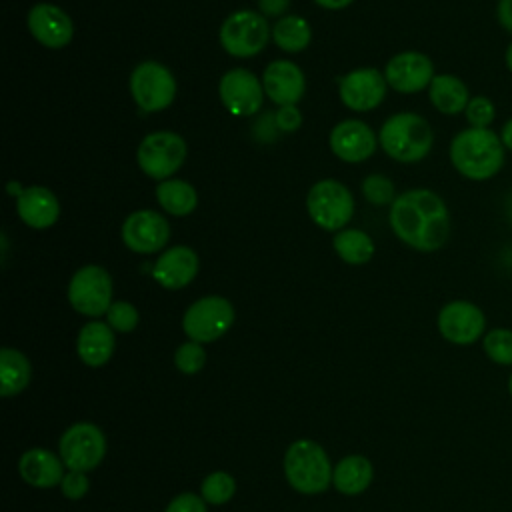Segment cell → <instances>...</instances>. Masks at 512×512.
<instances>
[{
    "mask_svg": "<svg viewBox=\"0 0 512 512\" xmlns=\"http://www.w3.org/2000/svg\"><path fill=\"white\" fill-rule=\"evenodd\" d=\"M392 232L420 252L440 250L450 234V214L444 200L426 188L400 194L390 206Z\"/></svg>",
    "mask_w": 512,
    "mask_h": 512,
    "instance_id": "cell-1",
    "label": "cell"
},
{
    "mask_svg": "<svg viewBox=\"0 0 512 512\" xmlns=\"http://www.w3.org/2000/svg\"><path fill=\"white\" fill-rule=\"evenodd\" d=\"M452 166L468 180H488L504 164V144L490 128H466L450 142Z\"/></svg>",
    "mask_w": 512,
    "mask_h": 512,
    "instance_id": "cell-2",
    "label": "cell"
},
{
    "mask_svg": "<svg viewBox=\"0 0 512 512\" xmlns=\"http://www.w3.org/2000/svg\"><path fill=\"white\" fill-rule=\"evenodd\" d=\"M378 140L390 158L410 164L428 156L434 144V134L420 114L398 112L382 124Z\"/></svg>",
    "mask_w": 512,
    "mask_h": 512,
    "instance_id": "cell-3",
    "label": "cell"
},
{
    "mask_svg": "<svg viewBox=\"0 0 512 512\" xmlns=\"http://www.w3.org/2000/svg\"><path fill=\"white\" fill-rule=\"evenodd\" d=\"M284 472L290 486L302 494L324 492L332 482L330 460L314 440H298L286 450Z\"/></svg>",
    "mask_w": 512,
    "mask_h": 512,
    "instance_id": "cell-4",
    "label": "cell"
},
{
    "mask_svg": "<svg viewBox=\"0 0 512 512\" xmlns=\"http://www.w3.org/2000/svg\"><path fill=\"white\" fill-rule=\"evenodd\" d=\"M266 18L254 10L232 12L220 26V44L234 58L256 56L270 40Z\"/></svg>",
    "mask_w": 512,
    "mask_h": 512,
    "instance_id": "cell-5",
    "label": "cell"
},
{
    "mask_svg": "<svg viewBox=\"0 0 512 512\" xmlns=\"http://www.w3.org/2000/svg\"><path fill=\"white\" fill-rule=\"evenodd\" d=\"M140 170L154 180H168L186 158V142L180 134L170 130L150 132L136 152Z\"/></svg>",
    "mask_w": 512,
    "mask_h": 512,
    "instance_id": "cell-6",
    "label": "cell"
},
{
    "mask_svg": "<svg viewBox=\"0 0 512 512\" xmlns=\"http://www.w3.org/2000/svg\"><path fill=\"white\" fill-rule=\"evenodd\" d=\"M306 208L310 218L324 230H340L344 228L354 212V198L350 190L338 180L326 178L316 182L308 196Z\"/></svg>",
    "mask_w": 512,
    "mask_h": 512,
    "instance_id": "cell-7",
    "label": "cell"
},
{
    "mask_svg": "<svg viewBox=\"0 0 512 512\" xmlns=\"http://www.w3.org/2000/svg\"><path fill=\"white\" fill-rule=\"evenodd\" d=\"M130 92L144 112H160L174 102L176 80L164 64L146 60L132 70Z\"/></svg>",
    "mask_w": 512,
    "mask_h": 512,
    "instance_id": "cell-8",
    "label": "cell"
},
{
    "mask_svg": "<svg viewBox=\"0 0 512 512\" xmlns=\"http://www.w3.org/2000/svg\"><path fill=\"white\" fill-rule=\"evenodd\" d=\"M68 300L84 316L106 314L112 306V278L108 270L96 264L76 270L68 284Z\"/></svg>",
    "mask_w": 512,
    "mask_h": 512,
    "instance_id": "cell-9",
    "label": "cell"
},
{
    "mask_svg": "<svg viewBox=\"0 0 512 512\" xmlns=\"http://www.w3.org/2000/svg\"><path fill=\"white\" fill-rule=\"evenodd\" d=\"M234 322V308L222 296H204L196 300L182 318L186 336L194 342L218 340Z\"/></svg>",
    "mask_w": 512,
    "mask_h": 512,
    "instance_id": "cell-10",
    "label": "cell"
},
{
    "mask_svg": "<svg viewBox=\"0 0 512 512\" xmlns=\"http://www.w3.org/2000/svg\"><path fill=\"white\" fill-rule=\"evenodd\" d=\"M60 460L70 470L88 472L96 468L106 454V440L98 426L78 422L70 426L60 438Z\"/></svg>",
    "mask_w": 512,
    "mask_h": 512,
    "instance_id": "cell-11",
    "label": "cell"
},
{
    "mask_svg": "<svg viewBox=\"0 0 512 512\" xmlns=\"http://www.w3.org/2000/svg\"><path fill=\"white\" fill-rule=\"evenodd\" d=\"M218 94L224 108L234 116H252L260 110L264 86L246 68L228 70L218 84Z\"/></svg>",
    "mask_w": 512,
    "mask_h": 512,
    "instance_id": "cell-12",
    "label": "cell"
},
{
    "mask_svg": "<svg viewBox=\"0 0 512 512\" xmlns=\"http://www.w3.org/2000/svg\"><path fill=\"white\" fill-rule=\"evenodd\" d=\"M170 224L156 210H136L122 224V242L138 254H154L166 246Z\"/></svg>",
    "mask_w": 512,
    "mask_h": 512,
    "instance_id": "cell-13",
    "label": "cell"
},
{
    "mask_svg": "<svg viewBox=\"0 0 512 512\" xmlns=\"http://www.w3.org/2000/svg\"><path fill=\"white\" fill-rule=\"evenodd\" d=\"M386 78L376 68H356L338 78V94L344 106L356 112L376 108L386 96Z\"/></svg>",
    "mask_w": 512,
    "mask_h": 512,
    "instance_id": "cell-14",
    "label": "cell"
},
{
    "mask_svg": "<svg viewBox=\"0 0 512 512\" xmlns=\"http://www.w3.org/2000/svg\"><path fill=\"white\" fill-rule=\"evenodd\" d=\"M486 318L484 312L466 300L448 302L438 314V330L452 344H472L484 336Z\"/></svg>",
    "mask_w": 512,
    "mask_h": 512,
    "instance_id": "cell-15",
    "label": "cell"
},
{
    "mask_svg": "<svg viewBox=\"0 0 512 512\" xmlns=\"http://www.w3.org/2000/svg\"><path fill=\"white\" fill-rule=\"evenodd\" d=\"M434 76L432 60L426 54L414 50L392 56L384 68L388 86L402 94H414L428 88Z\"/></svg>",
    "mask_w": 512,
    "mask_h": 512,
    "instance_id": "cell-16",
    "label": "cell"
},
{
    "mask_svg": "<svg viewBox=\"0 0 512 512\" xmlns=\"http://www.w3.org/2000/svg\"><path fill=\"white\" fill-rule=\"evenodd\" d=\"M30 34L46 48H64L74 34L70 16L56 4L38 2L26 18Z\"/></svg>",
    "mask_w": 512,
    "mask_h": 512,
    "instance_id": "cell-17",
    "label": "cell"
},
{
    "mask_svg": "<svg viewBox=\"0 0 512 512\" xmlns=\"http://www.w3.org/2000/svg\"><path fill=\"white\" fill-rule=\"evenodd\" d=\"M330 148L344 162H364L376 150V134L362 120H342L330 132Z\"/></svg>",
    "mask_w": 512,
    "mask_h": 512,
    "instance_id": "cell-18",
    "label": "cell"
},
{
    "mask_svg": "<svg viewBox=\"0 0 512 512\" xmlns=\"http://www.w3.org/2000/svg\"><path fill=\"white\" fill-rule=\"evenodd\" d=\"M266 96L278 106L296 104L306 90L304 72L290 60H274L266 66L262 76Z\"/></svg>",
    "mask_w": 512,
    "mask_h": 512,
    "instance_id": "cell-19",
    "label": "cell"
},
{
    "mask_svg": "<svg viewBox=\"0 0 512 512\" xmlns=\"http://www.w3.org/2000/svg\"><path fill=\"white\" fill-rule=\"evenodd\" d=\"M198 272V256L188 246H172L160 254L154 264L152 276L154 280L168 288L178 290L194 280Z\"/></svg>",
    "mask_w": 512,
    "mask_h": 512,
    "instance_id": "cell-20",
    "label": "cell"
},
{
    "mask_svg": "<svg viewBox=\"0 0 512 512\" xmlns=\"http://www.w3.org/2000/svg\"><path fill=\"white\" fill-rule=\"evenodd\" d=\"M16 212L20 220L36 230L52 226L60 216V204L54 192L44 186H28L16 198Z\"/></svg>",
    "mask_w": 512,
    "mask_h": 512,
    "instance_id": "cell-21",
    "label": "cell"
},
{
    "mask_svg": "<svg viewBox=\"0 0 512 512\" xmlns=\"http://www.w3.org/2000/svg\"><path fill=\"white\" fill-rule=\"evenodd\" d=\"M62 460H58L52 452L44 448H32L26 450L18 462L20 476L24 482L36 486V488H50L62 482Z\"/></svg>",
    "mask_w": 512,
    "mask_h": 512,
    "instance_id": "cell-22",
    "label": "cell"
},
{
    "mask_svg": "<svg viewBox=\"0 0 512 512\" xmlns=\"http://www.w3.org/2000/svg\"><path fill=\"white\" fill-rule=\"evenodd\" d=\"M78 356L88 366H102L110 360L114 352V334L110 324L104 322H88L82 326L78 340H76Z\"/></svg>",
    "mask_w": 512,
    "mask_h": 512,
    "instance_id": "cell-23",
    "label": "cell"
},
{
    "mask_svg": "<svg viewBox=\"0 0 512 512\" xmlns=\"http://www.w3.org/2000/svg\"><path fill=\"white\" fill-rule=\"evenodd\" d=\"M430 102L442 114H458L466 110L470 94L466 84L452 74H436L428 86Z\"/></svg>",
    "mask_w": 512,
    "mask_h": 512,
    "instance_id": "cell-24",
    "label": "cell"
},
{
    "mask_svg": "<svg viewBox=\"0 0 512 512\" xmlns=\"http://www.w3.org/2000/svg\"><path fill=\"white\" fill-rule=\"evenodd\" d=\"M332 482L342 494H360L372 482V464L364 456H346L336 464Z\"/></svg>",
    "mask_w": 512,
    "mask_h": 512,
    "instance_id": "cell-25",
    "label": "cell"
},
{
    "mask_svg": "<svg viewBox=\"0 0 512 512\" xmlns=\"http://www.w3.org/2000/svg\"><path fill=\"white\" fill-rule=\"evenodd\" d=\"M0 376H2V384H0V394L4 398L8 396H16L18 392H22L32 376V366L28 362V358L14 350V348H2L0 352Z\"/></svg>",
    "mask_w": 512,
    "mask_h": 512,
    "instance_id": "cell-26",
    "label": "cell"
},
{
    "mask_svg": "<svg viewBox=\"0 0 512 512\" xmlns=\"http://www.w3.org/2000/svg\"><path fill=\"white\" fill-rule=\"evenodd\" d=\"M156 200L172 216H186L198 204V196H196V190L192 188V184H188L186 180H178V178L162 180L156 186Z\"/></svg>",
    "mask_w": 512,
    "mask_h": 512,
    "instance_id": "cell-27",
    "label": "cell"
},
{
    "mask_svg": "<svg viewBox=\"0 0 512 512\" xmlns=\"http://www.w3.org/2000/svg\"><path fill=\"white\" fill-rule=\"evenodd\" d=\"M272 40L284 52H300L310 44L312 30L302 16L288 14L274 24Z\"/></svg>",
    "mask_w": 512,
    "mask_h": 512,
    "instance_id": "cell-28",
    "label": "cell"
},
{
    "mask_svg": "<svg viewBox=\"0 0 512 512\" xmlns=\"http://www.w3.org/2000/svg\"><path fill=\"white\" fill-rule=\"evenodd\" d=\"M332 244H334L336 254H338L344 262L354 264V266L366 264V262L372 258V254H374V242H372V238H370L366 232L358 230V228L340 230V232L334 236Z\"/></svg>",
    "mask_w": 512,
    "mask_h": 512,
    "instance_id": "cell-29",
    "label": "cell"
},
{
    "mask_svg": "<svg viewBox=\"0 0 512 512\" xmlns=\"http://www.w3.org/2000/svg\"><path fill=\"white\" fill-rule=\"evenodd\" d=\"M482 346L486 356L502 366L512 364V330L508 328H494L484 334Z\"/></svg>",
    "mask_w": 512,
    "mask_h": 512,
    "instance_id": "cell-30",
    "label": "cell"
},
{
    "mask_svg": "<svg viewBox=\"0 0 512 512\" xmlns=\"http://www.w3.org/2000/svg\"><path fill=\"white\" fill-rule=\"evenodd\" d=\"M236 492V482L228 472H212L202 482V498L210 504H224Z\"/></svg>",
    "mask_w": 512,
    "mask_h": 512,
    "instance_id": "cell-31",
    "label": "cell"
},
{
    "mask_svg": "<svg viewBox=\"0 0 512 512\" xmlns=\"http://www.w3.org/2000/svg\"><path fill=\"white\" fill-rule=\"evenodd\" d=\"M362 192L366 196L368 202L376 204V206H384V204H392L396 200L394 196V184L390 178L382 176V174H370L364 178L362 182Z\"/></svg>",
    "mask_w": 512,
    "mask_h": 512,
    "instance_id": "cell-32",
    "label": "cell"
},
{
    "mask_svg": "<svg viewBox=\"0 0 512 512\" xmlns=\"http://www.w3.org/2000/svg\"><path fill=\"white\" fill-rule=\"evenodd\" d=\"M174 362L176 368L182 370L184 374H196L202 370L204 362H206V352L200 346V342H184L182 346H178L176 354H174Z\"/></svg>",
    "mask_w": 512,
    "mask_h": 512,
    "instance_id": "cell-33",
    "label": "cell"
},
{
    "mask_svg": "<svg viewBox=\"0 0 512 512\" xmlns=\"http://www.w3.org/2000/svg\"><path fill=\"white\" fill-rule=\"evenodd\" d=\"M110 328L118 332H132L138 324V310L130 302H112V306L106 312Z\"/></svg>",
    "mask_w": 512,
    "mask_h": 512,
    "instance_id": "cell-34",
    "label": "cell"
},
{
    "mask_svg": "<svg viewBox=\"0 0 512 512\" xmlns=\"http://www.w3.org/2000/svg\"><path fill=\"white\" fill-rule=\"evenodd\" d=\"M466 120L472 128H488V124L496 118V108L490 98L474 96L466 106Z\"/></svg>",
    "mask_w": 512,
    "mask_h": 512,
    "instance_id": "cell-35",
    "label": "cell"
},
{
    "mask_svg": "<svg viewBox=\"0 0 512 512\" xmlns=\"http://www.w3.org/2000/svg\"><path fill=\"white\" fill-rule=\"evenodd\" d=\"M60 488H62V494L70 500H80L82 496H86L90 484H88V478L84 472H78V470H70L68 474H64L62 482H60Z\"/></svg>",
    "mask_w": 512,
    "mask_h": 512,
    "instance_id": "cell-36",
    "label": "cell"
},
{
    "mask_svg": "<svg viewBox=\"0 0 512 512\" xmlns=\"http://www.w3.org/2000/svg\"><path fill=\"white\" fill-rule=\"evenodd\" d=\"M274 122H276L278 130H282V132H294V130H298L300 124H302V114H300V110H298L294 104H290V106H280L278 112L274 114Z\"/></svg>",
    "mask_w": 512,
    "mask_h": 512,
    "instance_id": "cell-37",
    "label": "cell"
},
{
    "mask_svg": "<svg viewBox=\"0 0 512 512\" xmlns=\"http://www.w3.org/2000/svg\"><path fill=\"white\" fill-rule=\"evenodd\" d=\"M166 512H206V504H204L202 498H198V496L186 492V494L176 496V498L168 504Z\"/></svg>",
    "mask_w": 512,
    "mask_h": 512,
    "instance_id": "cell-38",
    "label": "cell"
},
{
    "mask_svg": "<svg viewBox=\"0 0 512 512\" xmlns=\"http://www.w3.org/2000/svg\"><path fill=\"white\" fill-rule=\"evenodd\" d=\"M496 16L500 26L512 34V0H498L496 6Z\"/></svg>",
    "mask_w": 512,
    "mask_h": 512,
    "instance_id": "cell-39",
    "label": "cell"
},
{
    "mask_svg": "<svg viewBox=\"0 0 512 512\" xmlns=\"http://www.w3.org/2000/svg\"><path fill=\"white\" fill-rule=\"evenodd\" d=\"M288 4L290 0H258V8L264 16H280Z\"/></svg>",
    "mask_w": 512,
    "mask_h": 512,
    "instance_id": "cell-40",
    "label": "cell"
},
{
    "mask_svg": "<svg viewBox=\"0 0 512 512\" xmlns=\"http://www.w3.org/2000/svg\"><path fill=\"white\" fill-rule=\"evenodd\" d=\"M314 2L326 10H342L348 4H352V0H314Z\"/></svg>",
    "mask_w": 512,
    "mask_h": 512,
    "instance_id": "cell-41",
    "label": "cell"
},
{
    "mask_svg": "<svg viewBox=\"0 0 512 512\" xmlns=\"http://www.w3.org/2000/svg\"><path fill=\"white\" fill-rule=\"evenodd\" d=\"M500 140H502L504 148L512 150V118L504 122V126H502V132H500Z\"/></svg>",
    "mask_w": 512,
    "mask_h": 512,
    "instance_id": "cell-42",
    "label": "cell"
},
{
    "mask_svg": "<svg viewBox=\"0 0 512 512\" xmlns=\"http://www.w3.org/2000/svg\"><path fill=\"white\" fill-rule=\"evenodd\" d=\"M504 60H506L508 70L512 72V42H510V44H508V48H506V56H504Z\"/></svg>",
    "mask_w": 512,
    "mask_h": 512,
    "instance_id": "cell-43",
    "label": "cell"
},
{
    "mask_svg": "<svg viewBox=\"0 0 512 512\" xmlns=\"http://www.w3.org/2000/svg\"><path fill=\"white\" fill-rule=\"evenodd\" d=\"M508 390H510V396H512V374H510V378H508Z\"/></svg>",
    "mask_w": 512,
    "mask_h": 512,
    "instance_id": "cell-44",
    "label": "cell"
}]
</instances>
